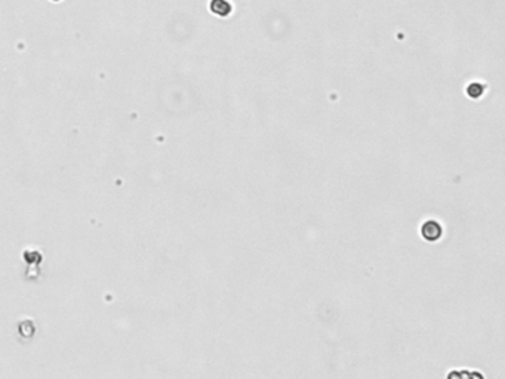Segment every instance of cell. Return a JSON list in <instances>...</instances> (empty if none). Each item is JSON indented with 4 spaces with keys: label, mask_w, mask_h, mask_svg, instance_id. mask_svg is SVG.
<instances>
[{
    "label": "cell",
    "mask_w": 505,
    "mask_h": 379,
    "mask_svg": "<svg viewBox=\"0 0 505 379\" xmlns=\"http://www.w3.org/2000/svg\"><path fill=\"white\" fill-rule=\"evenodd\" d=\"M483 91H484V86H483L481 83H478V82H473V83L467 88V94H468V96H471V98H478V96H481V95H483Z\"/></svg>",
    "instance_id": "3"
},
{
    "label": "cell",
    "mask_w": 505,
    "mask_h": 379,
    "mask_svg": "<svg viewBox=\"0 0 505 379\" xmlns=\"http://www.w3.org/2000/svg\"><path fill=\"white\" fill-rule=\"evenodd\" d=\"M421 236L427 242H437L443 236V227L434 220H428L421 227Z\"/></svg>",
    "instance_id": "1"
},
{
    "label": "cell",
    "mask_w": 505,
    "mask_h": 379,
    "mask_svg": "<svg viewBox=\"0 0 505 379\" xmlns=\"http://www.w3.org/2000/svg\"><path fill=\"white\" fill-rule=\"evenodd\" d=\"M233 3L230 0H209V11L215 17L227 18L233 14Z\"/></svg>",
    "instance_id": "2"
},
{
    "label": "cell",
    "mask_w": 505,
    "mask_h": 379,
    "mask_svg": "<svg viewBox=\"0 0 505 379\" xmlns=\"http://www.w3.org/2000/svg\"><path fill=\"white\" fill-rule=\"evenodd\" d=\"M52 2H60V0H52Z\"/></svg>",
    "instance_id": "4"
}]
</instances>
